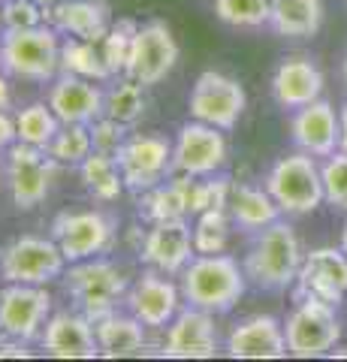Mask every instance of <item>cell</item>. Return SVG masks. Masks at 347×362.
<instances>
[{"mask_svg":"<svg viewBox=\"0 0 347 362\" xmlns=\"http://www.w3.org/2000/svg\"><path fill=\"white\" fill-rule=\"evenodd\" d=\"M302 257H305V251L299 245L296 230L278 218L275 223L254 233L248 251H245L242 269L257 290L284 293L296 284Z\"/></svg>","mask_w":347,"mask_h":362,"instance_id":"obj_1","label":"cell"},{"mask_svg":"<svg viewBox=\"0 0 347 362\" xmlns=\"http://www.w3.org/2000/svg\"><path fill=\"white\" fill-rule=\"evenodd\" d=\"M248 290V275L230 254H196L182 272V296L208 314H227Z\"/></svg>","mask_w":347,"mask_h":362,"instance_id":"obj_2","label":"cell"},{"mask_svg":"<svg viewBox=\"0 0 347 362\" xmlns=\"http://www.w3.org/2000/svg\"><path fill=\"white\" fill-rule=\"evenodd\" d=\"M0 73L21 82L46 85L61 73V40L49 21L37 28L4 30L0 37Z\"/></svg>","mask_w":347,"mask_h":362,"instance_id":"obj_3","label":"cell"},{"mask_svg":"<svg viewBox=\"0 0 347 362\" xmlns=\"http://www.w3.org/2000/svg\"><path fill=\"white\" fill-rule=\"evenodd\" d=\"M127 290H130L127 272L106 257L70 263V269L64 272V293L70 296L73 308L85 314L91 323L118 311V305L127 299Z\"/></svg>","mask_w":347,"mask_h":362,"instance_id":"obj_4","label":"cell"},{"mask_svg":"<svg viewBox=\"0 0 347 362\" xmlns=\"http://www.w3.org/2000/svg\"><path fill=\"white\" fill-rule=\"evenodd\" d=\"M263 185H266L269 194H272V199L278 202L281 214H287V218L311 214L327 202L317 157H311L299 148L293 154L278 157L272 163V169L266 173Z\"/></svg>","mask_w":347,"mask_h":362,"instance_id":"obj_5","label":"cell"},{"mask_svg":"<svg viewBox=\"0 0 347 362\" xmlns=\"http://www.w3.org/2000/svg\"><path fill=\"white\" fill-rule=\"evenodd\" d=\"M287 350L296 359L327 356L341 341L339 305H329L314 296H293V311L284 320Z\"/></svg>","mask_w":347,"mask_h":362,"instance_id":"obj_6","label":"cell"},{"mask_svg":"<svg viewBox=\"0 0 347 362\" xmlns=\"http://www.w3.org/2000/svg\"><path fill=\"white\" fill-rule=\"evenodd\" d=\"M118 235V218L103 209L61 211L52 221V239L58 242L66 263H82L112 251Z\"/></svg>","mask_w":347,"mask_h":362,"instance_id":"obj_7","label":"cell"},{"mask_svg":"<svg viewBox=\"0 0 347 362\" xmlns=\"http://www.w3.org/2000/svg\"><path fill=\"white\" fill-rule=\"evenodd\" d=\"M66 257L54 239L42 235H18L0 247V275L6 284H42L64 278Z\"/></svg>","mask_w":347,"mask_h":362,"instance_id":"obj_8","label":"cell"},{"mask_svg":"<svg viewBox=\"0 0 347 362\" xmlns=\"http://www.w3.org/2000/svg\"><path fill=\"white\" fill-rule=\"evenodd\" d=\"M58 160L37 145L16 142L6 154V187L18 211H30L46 202L52 181L58 175Z\"/></svg>","mask_w":347,"mask_h":362,"instance_id":"obj_9","label":"cell"},{"mask_svg":"<svg viewBox=\"0 0 347 362\" xmlns=\"http://www.w3.org/2000/svg\"><path fill=\"white\" fill-rule=\"evenodd\" d=\"M245 106H248L245 85L239 78L218 73V70L199 73L194 88H190V100H187L190 118L211 124V127H220V130L236 127L239 118L245 115Z\"/></svg>","mask_w":347,"mask_h":362,"instance_id":"obj_10","label":"cell"},{"mask_svg":"<svg viewBox=\"0 0 347 362\" xmlns=\"http://www.w3.org/2000/svg\"><path fill=\"white\" fill-rule=\"evenodd\" d=\"M115 160L127 190L145 194L172 175V142L160 133H130L118 148Z\"/></svg>","mask_w":347,"mask_h":362,"instance_id":"obj_11","label":"cell"},{"mask_svg":"<svg viewBox=\"0 0 347 362\" xmlns=\"http://www.w3.org/2000/svg\"><path fill=\"white\" fill-rule=\"evenodd\" d=\"M227 130L211 127L203 121H187L178 130L172 142V173L178 175H218L230 160V145H227Z\"/></svg>","mask_w":347,"mask_h":362,"instance_id":"obj_12","label":"cell"},{"mask_svg":"<svg viewBox=\"0 0 347 362\" xmlns=\"http://www.w3.org/2000/svg\"><path fill=\"white\" fill-rule=\"evenodd\" d=\"M52 314V296L42 284H6L0 290V338L40 341Z\"/></svg>","mask_w":347,"mask_h":362,"instance_id":"obj_13","label":"cell"},{"mask_svg":"<svg viewBox=\"0 0 347 362\" xmlns=\"http://www.w3.org/2000/svg\"><path fill=\"white\" fill-rule=\"evenodd\" d=\"M178 64V42L172 37V30L166 21H145L136 30L127 64V78L139 82L142 88L160 85L166 76L175 70Z\"/></svg>","mask_w":347,"mask_h":362,"instance_id":"obj_14","label":"cell"},{"mask_svg":"<svg viewBox=\"0 0 347 362\" xmlns=\"http://www.w3.org/2000/svg\"><path fill=\"white\" fill-rule=\"evenodd\" d=\"M196 257L194 247V226L187 223V218L175 221H158L151 223V230L142 235L139 245V259L154 272L163 275H182L184 266Z\"/></svg>","mask_w":347,"mask_h":362,"instance_id":"obj_15","label":"cell"},{"mask_svg":"<svg viewBox=\"0 0 347 362\" xmlns=\"http://www.w3.org/2000/svg\"><path fill=\"white\" fill-rule=\"evenodd\" d=\"M293 296H314L329 305L347 299V254L339 247H314L302 257Z\"/></svg>","mask_w":347,"mask_h":362,"instance_id":"obj_16","label":"cell"},{"mask_svg":"<svg viewBox=\"0 0 347 362\" xmlns=\"http://www.w3.org/2000/svg\"><path fill=\"white\" fill-rule=\"evenodd\" d=\"M220 350V335L215 326V314L187 305L175 314L160 341V356L170 359H211Z\"/></svg>","mask_w":347,"mask_h":362,"instance_id":"obj_17","label":"cell"},{"mask_svg":"<svg viewBox=\"0 0 347 362\" xmlns=\"http://www.w3.org/2000/svg\"><path fill=\"white\" fill-rule=\"evenodd\" d=\"M182 287H175L170 275L148 269L136 278V284H130L124 305L148 329H166L175 320V314L182 311Z\"/></svg>","mask_w":347,"mask_h":362,"instance_id":"obj_18","label":"cell"},{"mask_svg":"<svg viewBox=\"0 0 347 362\" xmlns=\"http://www.w3.org/2000/svg\"><path fill=\"white\" fill-rule=\"evenodd\" d=\"M227 356L233 359H284L290 356L284 323L272 314H251L227 335Z\"/></svg>","mask_w":347,"mask_h":362,"instance_id":"obj_19","label":"cell"},{"mask_svg":"<svg viewBox=\"0 0 347 362\" xmlns=\"http://www.w3.org/2000/svg\"><path fill=\"white\" fill-rule=\"evenodd\" d=\"M46 103L52 112L61 118V124H91L97 118H103L106 112V90L94 85L91 78L61 73L49 85Z\"/></svg>","mask_w":347,"mask_h":362,"instance_id":"obj_20","label":"cell"},{"mask_svg":"<svg viewBox=\"0 0 347 362\" xmlns=\"http://www.w3.org/2000/svg\"><path fill=\"white\" fill-rule=\"evenodd\" d=\"M40 347L54 359H97L100 344L94 335V323L79 311H58L46 320L40 335Z\"/></svg>","mask_w":347,"mask_h":362,"instance_id":"obj_21","label":"cell"},{"mask_svg":"<svg viewBox=\"0 0 347 362\" xmlns=\"http://www.w3.org/2000/svg\"><path fill=\"white\" fill-rule=\"evenodd\" d=\"M339 109L327 100H314V103L302 106L290 118V139L299 151L311 157H329L339 151Z\"/></svg>","mask_w":347,"mask_h":362,"instance_id":"obj_22","label":"cell"},{"mask_svg":"<svg viewBox=\"0 0 347 362\" xmlns=\"http://www.w3.org/2000/svg\"><path fill=\"white\" fill-rule=\"evenodd\" d=\"M323 70L311 61L302 58V54H293V58H284L278 64V70L272 73V97L281 109L296 112L302 106L314 103L323 94Z\"/></svg>","mask_w":347,"mask_h":362,"instance_id":"obj_23","label":"cell"},{"mask_svg":"<svg viewBox=\"0 0 347 362\" xmlns=\"http://www.w3.org/2000/svg\"><path fill=\"white\" fill-rule=\"evenodd\" d=\"M46 21L64 37H79L88 42H103L109 28L115 25L106 0H66L46 9Z\"/></svg>","mask_w":347,"mask_h":362,"instance_id":"obj_24","label":"cell"},{"mask_svg":"<svg viewBox=\"0 0 347 362\" xmlns=\"http://www.w3.org/2000/svg\"><path fill=\"white\" fill-rule=\"evenodd\" d=\"M145 326L133 314L112 311L106 317L94 320V335L100 344V356L109 359H124V356H142L148 350V338H145Z\"/></svg>","mask_w":347,"mask_h":362,"instance_id":"obj_25","label":"cell"},{"mask_svg":"<svg viewBox=\"0 0 347 362\" xmlns=\"http://www.w3.org/2000/svg\"><path fill=\"white\" fill-rule=\"evenodd\" d=\"M190 185H194V175L172 173L166 181H160L158 187L139 194V218L145 223L187 218L190 214Z\"/></svg>","mask_w":347,"mask_h":362,"instance_id":"obj_26","label":"cell"},{"mask_svg":"<svg viewBox=\"0 0 347 362\" xmlns=\"http://www.w3.org/2000/svg\"><path fill=\"white\" fill-rule=\"evenodd\" d=\"M227 209H230L233 223H236L239 230H245V233H257V230H263V226L275 223L278 218H281V209H278V202L266 190V185L263 187L233 185Z\"/></svg>","mask_w":347,"mask_h":362,"instance_id":"obj_27","label":"cell"},{"mask_svg":"<svg viewBox=\"0 0 347 362\" xmlns=\"http://www.w3.org/2000/svg\"><path fill=\"white\" fill-rule=\"evenodd\" d=\"M323 25L320 0H269V28L278 37L305 40L314 37Z\"/></svg>","mask_w":347,"mask_h":362,"instance_id":"obj_28","label":"cell"},{"mask_svg":"<svg viewBox=\"0 0 347 362\" xmlns=\"http://www.w3.org/2000/svg\"><path fill=\"white\" fill-rule=\"evenodd\" d=\"M79 175L85 190L91 194L97 202H115L121 194H124V175H121V166L112 154L103 151H91L79 163Z\"/></svg>","mask_w":347,"mask_h":362,"instance_id":"obj_29","label":"cell"},{"mask_svg":"<svg viewBox=\"0 0 347 362\" xmlns=\"http://www.w3.org/2000/svg\"><path fill=\"white\" fill-rule=\"evenodd\" d=\"M100 42H88L79 37H66L61 42V73H73L91 82H109L115 78L109 73V66L103 61V52L97 49Z\"/></svg>","mask_w":347,"mask_h":362,"instance_id":"obj_30","label":"cell"},{"mask_svg":"<svg viewBox=\"0 0 347 362\" xmlns=\"http://www.w3.org/2000/svg\"><path fill=\"white\" fill-rule=\"evenodd\" d=\"M16 124H18V142L37 145V148H49L61 130V118L54 115L49 103H30L18 109Z\"/></svg>","mask_w":347,"mask_h":362,"instance_id":"obj_31","label":"cell"},{"mask_svg":"<svg viewBox=\"0 0 347 362\" xmlns=\"http://www.w3.org/2000/svg\"><path fill=\"white\" fill-rule=\"evenodd\" d=\"M230 209H208L196 214L194 223V247L196 254H223L230 245V230H233Z\"/></svg>","mask_w":347,"mask_h":362,"instance_id":"obj_32","label":"cell"},{"mask_svg":"<svg viewBox=\"0 0 347 362\" xmlns=\"http://www.w3.org/2000/svg\"><path fill=\"white\" fill-rule=\"evenodd\" d=\"M145 106H148V100H145L142 85L133 82V78H124V82H118L115 88L106 90V112L103 115L133 127V124L145 115Z\"/></svg>","mask_w":347,"mask_h":362,"instance_id":"obj_33","label":"cell"},{"mask_svg":"<svg viewBox=\"0 0 347 362\" xmlns=\"http://www.w3.org/2000/svg\"><path fill=\"white\" fill-rule=\"evenodd\" d=\"M218 21L236 30H260L269 25V0H211Z\"/></svg>","mask_w":347,"mask_h":362,"instance_id":"obj_34","label":"cell"},{"mask_svg":"<svg viewBox=\"0 0 347 362\" xmlns=\"http://www.w3.org/2000/svg\"><path fill=\"white\" fill-rule=\"evenodd\" d=\"M46 151L61 166H79L85 157L94 151L91 127H88V124H61L58 136L52 139V145H49Z\"/></svg>","mask_w":347,"mask_h":362,"instance_id":"obj_35","label":"cell"},{"mask_svg":"<svg viewBox=\"0 0 347 362\" xmlns=\"http://www.w3.org/2000/svg\"><path fill=\"white\" fill-rule=\"evenodd\" d=\"M136 30L139 25L133 18H121L109 28V33L100 42V52H103V61L109 66L112 76H121L127 73V64H130V52H133V40H136Z\"/></svg>","mask_w":347,"mask_h":362,"instance_id":"obj_36","label":"cell"},{"mask_svg":"<svg viewBox=\"0 0 347 362\" xmlns=\"http://www.w3.org/2000/svg\"><path fill=\"white\" fill-rule=\"evenodd\" d=\"M230 194H233V181L220 173L194 178V185H190V214H203L208 209H227Z\"/></svg>","mask_w":347,"mask_h":362,"instance_id":"obj_37","label":"cell"},{"mask_svg":"<svg viewBox=\"0 0 347 362\" xmlns=\"http://www.w3.org/2000/svg\"><path fill=\"white\" fill-rule=\"evenodd\" d=\"M323 175V194L332 209L347 211V151H335L329 157H323L320 163Z\"/></svg>","mask_w":347,"mask_h":362,"instance_id":"obj_38","label":"cell"},{"mask_svg":"<svg viewBox=\"0 0 347 362\" xmlns=\"http://www.w3.org/2000/svg\"><path fill=\"white\" fill-rule=\"evenodd\" d=\"M0 18H4V30L37 28L46 21V9H42L37 0H6Z\"/></svg>","mask_w":347,"mask_h":362,"instance_id":"obj_39","label":"cell"},{"mask_svg":"<svg viewBox=\"0 0 347 362\" xmlns=\"http://www.w3.org/2000/svg\"><path fill=\"white\" fill-rule=\"evenodd\" d=\"M91 127V142H94V151H103V154H112L115 157L118 154V148L124 145V139H127V124H121V121H115V118H97V121H91L88 124Z\"/></svg>","mask_w":347,"mask_h":362,"instance_id":"obj_40","label":"cell"},{"mask_svg":"<svg viewBox=\"0 0 347 362\" xmlns=\"http://www.w3.org/2000/svg\"><path fill=\"white\" fill-rule=\"evenodd\" d=\"M18 139V124L16 115H9V109L0 112V148H13Z\"/></svg>","mask_w":347,"mask_h":362,"instance_id":"obj_41","label":"cell"},{"mask_svg":"<svg viewBox=\"0 0 347 362\" xmlns=\"http://www.w3.org/2000/svg\"><path fill=\"white\" fill-rule=\"evenodd\" d=\"M9 76L0 73V112L9 109V103H13V90H9V82H6Z\"/></svg>","mask_w":347,"mask_h":362,"instance_id":"obj_42","label":"cell"},{"mask_svg":"<svg viewBox=\"0 0 347 362\" xmlns=\"http://www.w3.org/2000/svg\"><path fill=\"white\" fill-rule=\"evenodd\" d=\"M339 127H341V136H339V151H347V103L339 109Z\"/></svg>","mask_w":347,"mask_h":362,"instance_id":"obj_43","label":"cell"},{"mask_svg":"<svg viewBox=\"0 0 347 362\" xmlns=\"http://www.w3.org/2000/svg\"><path fill=\"white\" fill-rule=\"evenodd\" d=\"M37 4H40L42 9H52V6H58V4H66V0H37Z\"/></svg>","mask_w":347,"mask_h":362,"instance_id":"obj_44","label":"cell"},{"mask_svg":"<svg viewBox=\"0 0 347 362\" xmlns=\"http://www.w3.org/2000/svg\"><path fill=\"white\" fill-rule=\"evenodd\" d=\"M341 251L347 254V221H344V230H341Z\"/></svg>","mask_w":347,"mask_h":362,"instance_id":"obj_45","label":"cell"},{"mask_svg":"<svg viewBox=\"0 0 347 362\" xmlns=\"http://www.w3.org/2000/svg\"><path fill=\"white\" fill-rule=\"evenodd\" d=\"M341 76H344V85H347V54H344V64H341Z\"/></svg>","mask_w":347,"mask_h":362,"instance_id":"obj_46","label":"cell"},{"mask_svg":"<svg viewBox=\"0 0 347 362\" xmlns=\"http://www.w3.org/2000/svg\"><path fill=\"white\" fill-rule=\"evenodd\" d=\"M344 308H347V299H344Z\"/></svg>","mask_w":347,"mask_h":362,"instance_id":"obj_47","label":"cell"},{"mask_svg":"<svg viewBox=\"0 0 347 362\" xmlns=\"http://www.w3.org/2000/svg\"><path fill=\"white\" fill-rule=\"evenodd\" d=\"M0 4H6V0H0Z\"/></svg>","mask_w":347,"mask_h":362,"instance_id":"obj_48","label":"cell"},{"mask_svg":"<svg viewBox=\"0 0 347 362\" xmlns=\"http://www.w3.org/2000/svg\"><path fill=\"white\" fill-rule=\"evenodd\" d=\"M0 37H4V33H0Z\"/></svg>","mask_w":347,"mask_h":362,"instance_id":"obj_49","label":"cell"}]
</instances>
